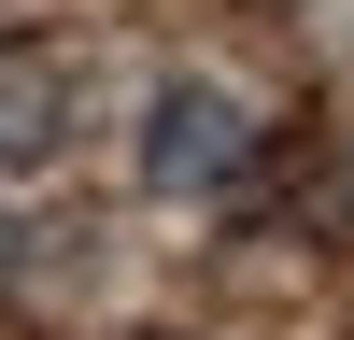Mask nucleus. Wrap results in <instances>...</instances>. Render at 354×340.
Wrapping results in <instances>:
<instances>
[{"label":"nucleus","instance_id":"7ed1b4c3","mask_svg":"<svg viewBox=\"0 0 354 340\" xmlns=\"http://www.w3.org/2000/svg\"><path fill=\"white\" fill-rule=\"evenodd\" d=\"M326 227L354 241V142H340V170H326Z\"/></svg>","mask_w":354,"mask_h":340},{"label":"nucleus","instance_id":"f03ea898","mask_svg":"<svg viewBox=\"0 0 354 340\" xmlns=\"http://www.w3.org/2000/svg\"><path fill=\"white\" fill-rule=\"evenodd\" d=\"M71 100H85L71 43H0V170H43L71 142Z\"/></svg>","mask_w":354,"mask_h":340},{"label":"nucleus","instance_id":"20e7f679","mask_svg":"<svg viewBox=\"0 0 354 340\" xmlns=\"http://www.w3.org/2000/svg\"><path fill=\"white\" fill-rule=\"evenodd\" d=\"M15 283H28V227L0 213V298H15Z\"/></svg>","mask_w":354,"mask_h":340},{"label":"nucleus","instance_id":"f257e3e1","mask_svg":"<svg viewBox=\"0 0 354 340\" xmlns=\"http://www.w3.org/2000/svg\"><path fill=\"white\" fill-rule=\"evenodd\" d=\"M255 170V100L241 85H213V71H170L156 100H142V185H170V198H213V185H241Z\"/></svg>","mask_w":354,"mask_h":340}]
</instances>
